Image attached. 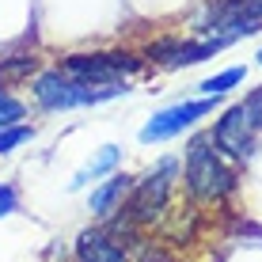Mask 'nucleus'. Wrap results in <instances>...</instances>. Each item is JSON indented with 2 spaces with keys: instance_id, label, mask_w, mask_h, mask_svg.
Masks as SVG:
<instances>
[{
  "instance_id": "1",
  "label": "nucleus",
  "mask_w": 262,
  "mask_h": 262,
  "mask_svg": "<svg viewBox=\"0 0 262 262\" xmlns=\"http://www.w3.org/2000/svg\"><path fill=\"white\" fill-rule=\"evenodd\" d=\"M186 190L198 202H221L236 190V171L221 160L213 137H194L186 148Z\"/></svg>"
},
{
  "instance_id": "2",
  "label": "nucleus",
  "mask_w": 262,
  "mask_h": 262,
  "mask_svg": "<svg viewBox=\"0 0 262 262\" xmlns=\"http://www.w3.org/2000/svg\"><path fill=\"white\" fill-rule=\"evenodd\" d=\"M122 84H111L106 92H95L92 84L69 76V72H42L34 80V99H38L46 111H69V106H84V103H103V99L122 95Z\"/></svg>"
},
{
  "instance_id": "3",
  "label": "nucleus",
  "mask_w": 262,
  "mask_h": 262,
  "mask_svg": "<svg viewBox=\"0 0 262 262\" xmlns=\"http://www.w3.org/2000/svg\"><path fill=\"white\" fill-rule=\"evenodd\" d=\"M171 175H175V160H164L152 175H144L129 194L125 205V221L129 224H152L160 221L167 209V194H171Z\"/></svg>"
},
{
  "instance_id": "4",
  "label": "nucleus",
  "mask_w": 262,
  "mask_h": 262,
  "mask_svg": "<svg viewBox=\"0 0 262 262\" xmlns=\"http://www.w3.org/2000/svg\"><path fill=\"white\" fill-rule=\"evenodd\" d=\"M65 72L84 84H118L125 72H137V57H129V53H72L65 57Z\"/></svg>"
},
{
  "instance_id": "5",
  "label": "nucleus",
  "mask_w": 262,
  "mask_h": 262,
  "mask_svg": "<svg viewBox=\"0 0 262 262\" xmlns=\"http://www.w3.org/2000/svg\"><path fill=\"white\" fill-rule=\"evenodd\" d=\"M255 133H258V125L251 118V111L243 103H236V106L224 111V118L216 122V129L209 137H213V144L224 152V156L243 160V156H251V148H255Z\"/></svg>"
},
{
  "instance_id": "6",
  "label": "nucleus",
  "mask_w": 262,
  "mask_h": 262,
  "mask_svg": "<svg viewBox=\"0 0 262 262\" xmlns=\"http://www.w3.org/2000/svg\"><path fill=\"white\" fill-rule=\"evenodd\" d=\"M213 99H216V95L198 99V103H175V106H167V111L152 114L148 125L141 129V141H144V144H152V141H167V137H175V133L190 129L198 118H205V114L213 111Z\"/></svg>"
},
{
  "instance_id": "7",
  "label": "nucleus",
  "mask_w": 262,
  "mask_h": 262,
  "mask_svg": "<svg viewBox=\"0 0 262 262\" xmlns=\"http://www.w3.org/2000/svg\"><path fill=\"white\" fill-rule=\"evenodd\" d=\"M76 258L80 262H125V251H122V243H114L111 232L88 228L76 239Z\"/></svg>"
},
{
  "instance_id": "8",
  "label": "nucleus",
  "mask_w": 262,
  "mask_h": 262,
  "mask_svg": "<svg viewBox=\"0 0 262 262\" xmlns=\"http://www.w3.org/2000/svg\"><path fill=\"white\" fill-rule=\"evenodd\" d=\"M133 190V183H129V175H114L111 183H103V186H95L92 190V213L95 216H111L114 209H122V198Z\"/></svg>"
},
{
  "instance_id": "9",
  "label": "nucleus",
  "mask_w": 262,
  "mask_h": 262,
  "mask_svg": "<svg viewBox=\"0 0 262 262\" xmlns=\"http://www.w3.org/2000/svg\"><path fill=\"white\" fill-rule=\"evenodd\" d=\"M118 160H122V152H118V148H103V152H99L95 160H88V164L76 171V179H72V190H80V186H88L92 179L106 175V171H111L114 164H118Z\"/></svg>"
},
{
  "instance_id": "10",
  "label": "nucleus",
  "mask_w": 262,
  "mask_h": 262,
  "mask_svg": "<svg viewBox=\"0 0 262 262\" xmlns=\"http://www.w3.org/2000/svg\"><path fill=\"white\" fill-rule=\"evenodd\" d=\"M34 69H38V57H27V53H19V57H4V61H0V88L19 84V80H27Z\"/></svg>"
},
{
  "instance_id": "11",
  "label": "nucleus",
  "mask_w": 262,
  "mask_h": 262,
  "mask_svg": "<svg viewBox=\"0 0 262 262\" xmlns=\"http://www.w3.org/2000/svg\"><path fill=\"white\" fill-rule=\"evenodd\" d=\"M31 137H34V125H19V122H12V125H0V156L15 152L19 144H27Z\"/></svg>"
},
{
  "instance_id": "12",
  "label": "nucleus",
  "mask_w": 262,
  "mask_h": 262,
  "mask_svg": "<svg viewBox=\"0 0 262 262\" xmlns=\"http://www.w3.org/2000/svg\"><path fill=\"white\" fill-rule=\"evenodd\" d=\"M243 76H247V69H224V72H216V76H209V80H205V84H202V92L205 95H224V92H228V88H236V84H243Z\"/></svg>"
},
{
  "instance_id": "13",
  "label": "nucleus",
  "mask_w": 262,
  "mask_h": 262,
  "mask_svg": "<svg viewBox=\"0 0 262 262\" xmlns=\"http://www.w3.org/2000/svg\"><path fill=\"white\" fill-rule=\"evenodd\" d=\"M19 118H23V103H19V99H12L4 88H0V125H12Z\"/></svg>"
},
{
  "instance_id": "14",
  "label": "nucleus",
  "mask_w": 262,
  "mask_h": 262,
  "mask_svg": "<svg viewBox=\"0 0 262 262\" xmlns=\"http://www.w3.org/2000/svg\"><path fill=\"white\" fill-rule=\"evenodd\" d=\"M15 209H19V198H15V190H12V186H0V216H8V213H15Z\"/></svg>"
},
{
  "instance_id": "15",
  "label": "nucleus",
  "mask_w": 262,
  "mask_h": 262,
  "mask_svg": "<svg viewBox=\"0 0 262 262\" xmlns=\"http://www.w3.org/2000/svg\"><path fill=\"white\" fill-rule=\"evenodd\" d=\"M243 106L251 111V118H255V125L262 129V88H255V92H251L247 99H243Z\"/></svg>"
},
{
  "instance_id": "16",
  "label": "nucleus",
  "mask_w": 262,
  "mask_h": 262,
  "mask_svg": "<svg viewBox=\"0 0 262 262\" xmlns=\"http://www.w3.org/2000/svg\"><path fill=\"white\" fill-rule=\"evenodd\" d=\"M258 65H262V50H258Z\"/></svg>"
}]
</instances>
